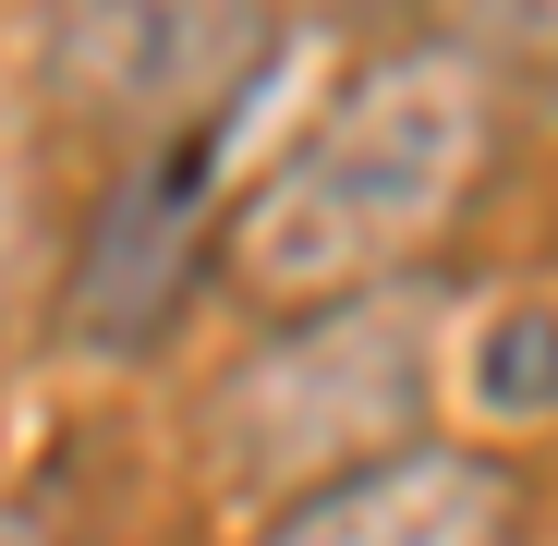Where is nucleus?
Masks as SVG:
<instances>
[{
	"instance_id": "f257e3e1",
	"label": "nucleus",
	"mask_w": 558,
	"mask_h": 546,
	"mask_svg": "<svg viewBox=\"0 0 558 546\" xmlns=\"http://www.w3.org/2000/svg\"><path fill=\"white\" fill-rule=\"evenodd\" d=\"M486 146H498V98L474 49H377L243 182L207 267L267 316L413 280V255H437V231L474 207Z\"/></svg>"
},
{
	"instance_id": "f03ea898",
	"label": "nucleus",
	"mask_w": 558,
	"mask_h": 546,
	"mask_svg": "<svg viewBox=\"0 0 558 546\" xmlns=\"http://www.w3.org/2000/svg\"><path fill=\"white\" fill-rule=\"evenodd\" d=\"M425 401H437V292L377 280L279 316V340L231 364V389L207 401V449L231 498H292L364 449L425 437Z\"/></svg>"
},
{
	"instance_id": "7ed1b4c3",
	"label": "nucleus",
	"mask_w": 558,
	"mask_h": 546,
	"mask_svg": "<svg viewBox=\"0 0 558 546\" xmlns=\"http://www.w3.org/2000/svg\"><path fill=\"white\" fill-rule=\"evenodd\" d=\"M267 61H279L267 0H49V85L122 158L219 146Z\"/></svg>"
},
{
	"instance_id": "20e7f679",
	"label": "nucleus",
	"mask_w": 558,
	"mask_h": 546,
	"mask_svg": "<svg viewBox=\"0 0 558 546\" xmlns=\"http://www.w3.org/2000/svg\"><path fill=\"white\" fill-rule=\"evenodd\" d=\"M510 462L461 437H401V449H364V462L316 474L267 510L255 546H510Z\"/></svg>"
},
{
	"instance_id": "39448f33",
	"label": "nucleus",
	"mask_w": 558,
	"mask_h": 546,
	"mask_svg": "<svg viewBox=\"0 0 558 546\" xmlns=\"http://www.w3.org/2000/svg\"><path fill=\"white\" fill-rule=\"evenodd\" d=\"M195 170H207V146H170V158H134V170L110 182L98 243H85V267H73V328L98 340V352H122V340H146V328L170 316L182 255H195V243H182Z\"/></svg>"
},
{
	"instance_id": "423d86ee",
	"label": "nucleus",
	"mask_w": 558,
	"mask_h": 546,
	"mask_svg": "<svg viewBox=\"0 0 558 546\" xmlns=\"http://www.w3.org/2000/svg\"><path fill=\"white\" fill-rule=\"evenodd\" d=\"M486 364H498V377H474L486 413H522V425L558 413V316H546V304H534V316H498V328H486Z\"/></svg>"
},
{
	"instance_id": "0eeeda50",
	"label": "nucleus",
	"mask_w": 558,
	"mask_h": 546,
	"mask_svg": "<svg viewBox=\"0 0 558 546\" xmlns=\"http://www.w3.org/2000/svg\"><path fill=\"white\" fill-rule=\"evenodd\" d=\"M13 292H25V146L0 122V316H13Z\"/></svg>"
},
{
	"instance_id": "6e6552de",
	"label": "nucleus",
	"mask_w": 558,
	"mask_h": 546,
	"mask_svg": "<svg viewBox=\"0 0 558 546\" xmlns=\"http://www.w3.org/2000/svg\"><path fill=\"white\" fill-rule=\"evenodd\" d=\"M0 546H49V534H13V522H0Z\"/></svg>"
}]
</instances>
